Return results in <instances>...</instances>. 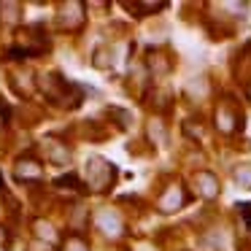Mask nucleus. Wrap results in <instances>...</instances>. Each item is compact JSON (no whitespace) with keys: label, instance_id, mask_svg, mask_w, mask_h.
<instances>
[{"label":"nucleus","instance_id":"1","mask_svg":"<svg viewBox=\"0 0 251 251\" xmlns=\"http://www.w3.org/2000/svg\"><path fill=\"white\" fill-rule=\"evenodd\" d=\"M38 87H41V92L46 95V100L54 103V105H60V108H76V105L81 103V87L65 81V78L57 76V73L41 76Z\"/></svg>","mask_w":251,"mask_h":251},{"label":"nucleus","instance_id":"2","mask_svg":"<svg viewBox=\"0 0 251 251\" xmlns=\"http://www.w3.org/2000/svg\"><path fill=\"white\" fill-rule=\"evenodd\" d=\"M84 186H89L92 192H105L114 186V178H116V168L103 157H89L84 162Z\"/></svg>","mask_w":251,"mask_h":251},{"label":"nucleus","instance_id":"3","mask_svg":"<svg viewBox=\"0 0 251 251\" xmlns=\"http://www.w3.org/2000/svg\"><path fill=\"white\" fill-rule=\"evenodd\" d=\"M46 49H49V38H46L44 27L41 25H30V27H22L17 33V46L11 49V54L30 57V54H41Z\"/></svg>","mask_w":251,"mask_h":251},{"label":"nucleus","instance_id":"4","mask_svg":"<svg viewBox=\"0 0 251 251\" xmlns=\"http://www.w3.org/2000/svg\"><path fill=\"white\" fill-rule=\"evenodd\" d=\"M87 8H84V3H78V0H68V3H62L60 11H57V27L65 30V33H78V30L84 27V22H87Z\"/></svg>","mask_w":251,"mask_h":251},{"label":"nucleus","instance_id":"5","mask_svg":"<svg viewBox=\"0 0 251 251\" xmlns=\"http://www.w3.org/2000/svg\"><path fill=\"white\" fill-rule=\"evenodd\" d=\"M41 149H44V159L49 165H57V168H68L71 165V149H68V143L57 141V138H44L41 141Z\"/></svg>","mask_w":251,"mask_h":251},{"label":"nucleus","instance_id":"6","mask_svg":"<svg viewBox=\"0 0 251 251\" xmlns=\"http://www.w3.org/2000/svg\"><path fill=\"white\" fill-rule=\"evenodd\" d=\"M14 178L22 181V184H38V181L44 178V168H41L38 159L22 157V159H17V165H14Z\"/></svg>","mask_w":251,"mask_h":251},{"label":"nucleus","instance_id":"7","mask_svg":"<svg viewBox=\"0 0 251 251\" xmlns=\"http://www.w3.org/2000/svg\"><path fill=\"white\" fill-rule=\"evenodd\" d=\"M95 224H98V229L105 235V238H119L122 229H125V224H122L119 213L114 211V208H100L98 216H95Z\"/></svg>","mask_w":251,"mask_h":251},{"label":"nucleus","instance_id":"8","mask_svg":"<svg viewBox=\"0 0 251 251\" xmlns=\"http://www.w3.org/2000/svg\"><path fill=\"white\" fill-rule=\"evenodd\" d=\"M184 202H186V195H184V189H181V184H170L168 189L162 192V197L157 200V208L162 213H173V211H178Z\"/></svg>","mask_w":251,"mask_h":251},{"label":"nucleus","instance_id":"9","mask_svg":"<svg viewBox=\"0 0 251 251\" xmlns=\"http://www.w3.org/2000/svg\"><path fill=\"white\" fill-rule=\"evenodd\" d=\"M213 119H216V127L222 132H235V127L240 125V111L232 108V103H222L213 114Z\"/></svg>","mask_w":251,"mask_h":251},{"label":"nucleus","instance_id":"10","mask_svg":"<svg viewBox=\"0 0 251 251\" xmlns=\"http://www.w3.org/2000/svg\"><path fill=\"white\" fill-rule=\"evenodd\" d=\"M195 184H197V192H200L205 200H211V197L219 195V181L213 173H197L195 176Z\"/></svg>","mask_w":251,"mask_h":251},{"label":"nucleus","instance_id":"11","mask_svg":"<svg viewBox=\"0 0 251 251\" xmlns=\"http://www.w3.org/2000/svg\"><path fill=\"white\" fill-rule=\"evenodd\" d=\"M8 76H11V87L17 89V95H22V98H30V95H33V84L27 81L30 78L27 71H11Z\"/></svg>","mask_w":251,"mask_h":251},{"label":"nucleus","instance_id":"12","mask_svg":"<svg viewBox=\"0 0 251 251\" xmlns=\"http://www.w3.org/2000/svg\"><path fill=\"white\" fill-rule=\"evenodd\" d=\"M14 216H17V202L0 189V224H11Z\"/></svg>","mask_w":251,"mask_h":251},{"label":"nucleus","instance_id":"13","mask_svg":"<svg viewBox=\"0 0 251 251\" xmlns=\"http://www.w3.org/2000/svg\"><path fill=\"white\" fill-rule=\"evenodd\" d=\"M33 232H35V238L44 240V243H51V240H57L54 227H51L46 219H35V222H33Z\"/></svg>","mask_w":251,"mask_h":251},{"label":"nucleus","instance_id":"14","mask_svg":"<svg viewBox=\"0 0 251 251\" xmlns=\"http://www.w3.org/2000/svg\"><path fill=\"white\" fill-rule=\"evenodd\" d=\"M149 71L157 73V76H165V73L170 71L168 54H162V51H154V54H149Z\"/></svg>","mask_w":251,"mask_h":251},{"label":"nucleus","instance_id":"15","mask_svg":"<svg viewBox=\"0 0 251 251\" xmlns=\"http://www.w3.org/2000/svg\"><path fill=\"white\" fill-rule=\"evenodd\" d=\"M95 68H100V71H105V68L114 65V49H108V46H100L98 51H95V60H92Z\"/></svg>","mask_w":251,"mask_h":251},{"label":"nucleus","instance_id":"16","mask_svg":"<svg viewBox=\"0 0 251 251\" xmlns=\"http://www.w3.org/2000/svg\"><path fill=\"white\" fill-rule=\"evenodd\" d=\"M87 208H81V205H76L71 211V219H68V224H71V229H76V232H81L84 227H87Z\"/></svg>","mask_w":251,"mask_h":251},{"label":"nucleus","instance_id":"17","mask_svg":"<svg viewBox=\"0 0 251 251\" xmlns=\"http://www.w3.org/2000/svg\"><path fill=\"white\" fill-rule=\"evenodd\" d=\"M149 138H151V143H157V146H165V143H168V135H165V127L159 119L149 122Z\"/></svg>","mask_w":251,"mask_h":251},{"label":"nucleus","instance_id":"18","mask_svg":"<svg viewBox=\"0 0 251 251\" xmlns=\"http://www.w3.org/2000/svg\"><path fill=\"white\" fill-rule=\"evenodd\" d=\"M105 114H108L111 119H116V125H119V127H125V130H127V127H132V114H130V111H125V108H116V105H111V108L105 111Z\"/></svg>","mask_w":251,"mask_h":251},{"label":"nucleus","instance_id":"19","mask_svg":"<svg viewBox=\"0 0 251 251\" xmlns=\"http://www.w3.org/2000/svg\"><path fill=\"white\" fill-rule=\"evenodd\" d=\"M62 251H89V246L81 235H68V238L62 240Z\"/></svg>","mask_w":251,"mask_h":251},{"label":"nucleus","instance_id":"20","mask_svg":"<svg viewBox=\"0 0 251 251\" xmlns=\"http://www.w3.org/2000/svg\"><path fill=\"white\" fill-rule=\"evenodd\" d=\"M125 8H132V11H141V17H146L149 11H162L165 3H125Z\"/></svg>","mask_w":251,"mask_h":251},{"label":"nucleus","instance_id":"21","mask_svg":"<svg viewBox=\"0 0 251 251\" xmlns=\"http://www.w3.org/2000/svg\"><path fill=\"white\" fill-rule=\"evenodd\" d=\"M235 181H238L243 189H251V165H240V168H235Z\"/></svg>","mask_w":251,"mask_h":251},{"label":"nucleus","instance_id":"22","mask_svg":"<svg viewBox=\"0 0 251 251\" xmlns=\"http://www.w3.org/2000/svg\"><path fill=\"white\" fill-rule=\"evenodd\" d=\"M0 11H6V14H3V19H6V22H17L22 6H19V3H0Z\"/></svg>","mask_w":251,"mask_h":251},{"label":"nucleus","instance_id":"23","mask_svg":"<svg viewBox=\"0 0 251 251\" xmlns=\"http://www.w3.org/2000/svg\"><path fill=\"white\" fill-rule=\"evenodd\" d=\"M27 251H54V249H51V243H44V240H33V243L27 246Z\"/></svg>","mask_w":251,"mask_h":251},{"label":"nucleus","instance_id":"24","mask_svg":"<svg viewBox=\"0 0 251 251\" xmlns=\"http://www.w3.org/2000/svg\"><path fill=\"white\" fill-rule=\"evenodd\" d=\"M243 208V216H246V222H249V227H251V205H240Z\"/></svg>","mask_w":251,"mask_h":251},{"label":"nucleus","instance_id":"25","mask_svg":"<svg viewBox=\"0 0 251 251\" xmlns=\"http://www.w3.org/2000/svg\"><path fill=\"white\" fill-rule=\"evenodd\" d=\"M249 98H251V84H249Z\"/></svg>","mask_w":251,"mask_h":251}]
</instances>
